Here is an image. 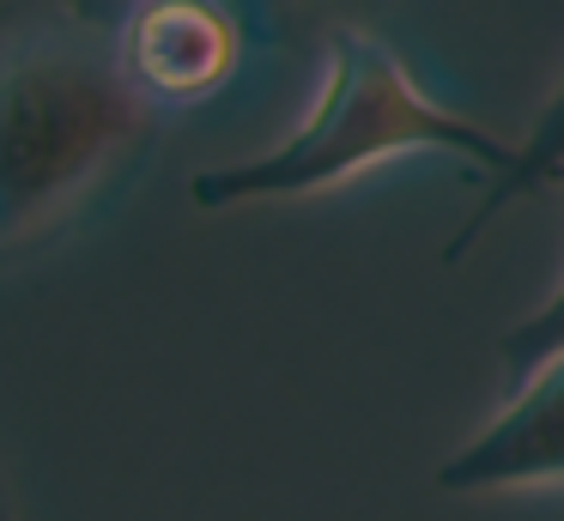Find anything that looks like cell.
<instances>
[{"instance_id": "obj_1", "label": "cell", "mask_w": 564, "mask_h": 521, "mask_svg": "<svg viewBox=\"0 0 564 521\" xmlns=\"http://www.w3.org/2000/svg\"><path fill=\"white\" fill-rule=\"evenodd\" d=\"M159 121L128 85L110 24L31 0L0 36V261L86 225L147 164Z\"/></svg>"}, {"instance_id": "obj_2", "label": "cell", "mask_w": 564, "mask_h": 521, "mask_svg": "<svg viewBox=\"0 0 564 521\" xmlns=\"http://www.w3.org/2000/svg\"><path fill=\"white\" fill-rule=\"evenodd\" d=\"M462 158L486 182H498L516 158V140L467 109L443 104L419 85V73L382 43L370 24L322 36V91L310 116L268 152L213 164L188 182V200L200 213H231V206H273V200H310L340 182L365 176L394 158Z\"/></svg>"}, {"instance_id": "obj_3", "label": "cell", "mask_w": 564, "mask_h": 521, "mask_svg": "<svg viewBox=\"0 0 564 521\" xmlns=\"http://www.w3.org/2000/svg\"><path fill=\"white\" fill-rule=\"evenodd\" d=\"M261 31L256 0H128L110 19L116 61L159 116L219 97Z\"/></svg>"}, {"instance_id": "obj_4", "label": "cell", "mask_w": 564, "mask_h": 521, "mask_svg": "<svg viewBox=\"0 0 564 521\" xmlns=\"http://www.w3.org/2000/svg\"><path fill=\"white\" fill-rule=\"evenodd\" d=\"M564 485V351L516 376L510 400L443 455L437 491L498 497V491H558Z\"/></svg>"}, {"instance_id": "obj_5", "label": "cell", "mask_w": 564, "mask_h": 521, "mask_svg": "<svg viewBox=\"0 0 564 521\" xmlns=\"http://www.w3.org/2000/svg\"><path fill=\"white\" fill-rule=\"evenodd\" d=\"M558 176H564V73L552 79V91L540 97V109H534V121H528V133H516L510 170H503L498 182H486V194H479V200L467 206V218L449 230V242H443V261L455 267V261H462V254L491 230V218L510 213V206L528 200V194L552 188Z\"/></svg>"}, {"instance_id": "obj_6", "label": "cell", "mask_w": 564, "mask_h": 521, "mask_svg": "<svg viewBox=\"0 0 564 521\" xmlns=\"http://www.w3.org/2000/svg\"><path fill=\"white\" fill-rule=\"evenodd\" d=\"M552 188L564 194V176L552 182ZM552 351H564V273H558V285L546 291V303H540V310H528L522 322H510L498 334V363L510 376H528L540 358H552Z\"/></svg>"}, {"instance_id": "obj_7", "label": "cell", "mask_w": 564, "mask_h": 521, "mask_svg": "<svg viewBox=\"0 0 564 521\" xmlns=\"http://www.w3.org/2000/svg\"><path fill=\"white\" fill-rule=\"evenodd\" d=\"M389 0H256L261 24H304V31H346V24H365L370 12H382Z\"/></svg>"}, {"instance_id": "obj_8", "label": "cell", "mask_w": 564, "mask_h": 521, "mask_svg": "<svg viewBox=\"0 0 564 521\" xmlns=\"http://www.w3.org/2000/svg\"><path fill=\"white\" fill-rule=\"evenodd\" d=\"M37 7H67V12H86V19H104V24H110L116 12L128 7V0H37Z\"/></svg>"}, {"instance_id": "obj_9", "label": "cell", "mask_w": 564, "mask_h": 521, "mask_svg": "<svg viewBox=\"0 0 564 521\" xmlns=\"http://www.w3.org/2000/svg\"><path fill=\"white\" fill-rule=\"evenodd\" d=\"M0 521H19V503H13V485H7V473H0Z\"/></svg>"}]
</instances>
